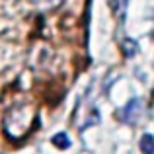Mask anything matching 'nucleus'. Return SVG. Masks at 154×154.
I'll return each instance as SVG.
<instances>
[{"mask_svg":"<svg viewBox=\"0 0 154 154\" xmlns=\"http://www.w3.org/2000/svg\"><path fill=\"white\" fill-rule=\"evenodd\" d=\"M140 113H143V102H140L139 98H133L131 102L119 111V119L123 121V123H137Z\"/></svg>","mask_w":154,"mask_h":154,"instance_id":"nucleus-2","label":"nucleus"},{"mask_svg":"<svg viewBox=\"0 0 154 154\" xmlns=\"http://www.w3.org/2000/svg\"><path fill=\"white\" fill-rule=\"evenodd\" d=\"M53 143H55L57 146H60V148H68V146H70V140H68V137L64 135V133L55 135V137H53Z\"/></svg>","mask_w":154,"mask_h":154,"instance_id":"nucleus-5","label":"nucleus"},{"mask_svg":"<svg viewBox=\"0 0 154 154\" xmlns=\"http://www.w3.org/2000/svg\"><path fill=\"white\" fill-rule=\"evenodd\" d=\"M35 121V107L31 103H18L4 115V131L10 139L20 140L31 131Z\"/></svg>","mask_w":154,"mask_h":154,"instance_id":"nucleus-1","label":"nucleus"},{"mask_svg":"<svg viewBox=\"0 0 154 154\" xmlns=\"http://www.w3.org/2000/svg\"><path fill=\"white\" fill-rule=\"evenodd\" d=\"M140 150L144 154H154V137L152 135H143V139H140Z\"/></svg>","mask_w":154,"mask_h":154,"instance_id":"nucleus-4","label":"nucleus"},{"mask_svg":"<svg viewBox=\"0 0 154 154\" xmlns=\"http://www.w3.org/2000/svg\"><path fill=\"white\" fill-rule=\"evenodd\" d=\"M31 2H33L35 6L39 8V10L49 12V10H55V8H59L60 4L64 2V0H31Z\"/></svg>","mask_w":154,"mask_h":154,"instance_id":"nucleus-3","label":"nucleus"}]
</instances>
